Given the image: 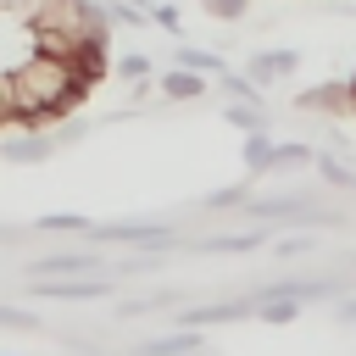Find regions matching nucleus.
Returning a JSON list of instances; mask_svg holds the SVG:
<instances>
[{
    "mask_svg": "<svg viewBox=\"0 0 356 356\" xmlns=\"http://www.w3.org/2000/svg\"><path fill=\"white\" fill-rule=\"evenodd\" d=\"M245 317H256V295H228V300L184 306V312H172V328H217V323H245Z\"/></svg>",
    "mask_w": 356,
    "mask_h": 356,
    "instance_id": "obj_6",
    "label": "nucleus"
},
{
    "mask_svg": "<svg viewBox=\"0 0 356 356\" xmlns=\"http://www.w3.org/2000/svg\"><path fill=\"white\" fill-rule=\"evenodd\" d=\"M300 306H306V300H289V295H267V300H256V317H261V323H273V328H289V323L300 317Z\"/></svg>",
    "mask_w": 356,
    "mask_h": 356,
    "instance_id": "obj_19",
    "label": "nucleus"
},
{
    "mask_svg": "<svg viewBox=\"0 0 356 356\" xmlns=\"http://www.w3.org/2000/svg\"><path fill=\"white\" fill-rule=\"evenodd\" d=\"M44 56V33L28 17H0V72H22L28 61Z\"/></svg>",
    "mask_w": 356,
    "mask_h": 356,
    "instance_id": "obj_3",
    "label": "nucleus"
},
{
    "mask_svg": "<svg viewBox=\"0 0 356 356\" xmlns=\"http://www.w3.org/2000/svg\"><path fill=\"white\" fill-rule=\"evenodd\" d=\"M350 267H356V261H350Z\"/></svg>",
    "mask_w": 356,
    "mask_h": 356,
    "instance_id": "obj_31",
    "label": "nucleus"
},
{
    "mask_svg": "<svg viewBox=\"0 0 356 356\" xmlns=\"http://www.w3.org/2000/svg\"><path fill=\"white\" fill-rule=\"evenodd\" d=\"M261 245H267V222L250 228V234H206V239H195V250H206V256H245V250H261Z\"/></svg>",
    "mask_w": 356,
    "mask_h": 356,
    "instance_id": "obj_11",
    "label": "nucleus"
},
{
    "mask_svg": "<svg viewBox=\"0 0 356 356\" xmlns=\"http://www.w3.org/2000/svg\"><path fill=\"white\" fill-rule=\"evenodd\" d=\"M0 323H6V328H17V334H39V328H44L28 306H0Z\"/></svg>",
    "mask_w": 356,
    "mask_h": 356,
    "instance_id": "obj_24",
    "label": "nucleus"
},
{
    "mask_svg": "<svg viewBox=\"0 0 356 356\" xmlns=\"http://www.w3.org/2000/svg\"><path fill=\"white\" fill-rule=\"evenodd\" d=\"M211 89H222V100H261V95H267L250 72H234V67H222V72L211 78Z\"/></svg>",
    "mask_w": 356,
    "mask_h": 356,
    "instance_id": "obj_15",
    "label": "nucleus"
},
{
    "mask_svg": "<svg viewBox=\"0 0 356 356\" xmlns=\"http://www.w3.org/2000/svg\"><path fill=\"white\" fill-rule=\"evenodd\" d=\"M295 106L300 111H350L356 100H350V83H317V89H300Z\"/></svg>",
    "mask_w": 356,
    "mask_h": 356,
    "instance_id": "obj_12",
    "label": "nucleus"
},
{
    "mask_svg": "<svg viewBox=\"0 0 356 356\" xmlns=\"http://www.w3.org/2000/svg\"><path fill=\"white\" fill-rule=\"evenodd\" d=\"M200 11L217 17V22H245L250 17V0H200Z\"/></svg>",
    "mask_w": 356,
    "mask_h": 356,
    "instance_id": "obj_23",
    "label": "nucleus"
},
{
    "mask_svg": "<svg viewBox=\"0 0 356 356\" xmlns=\"http://www.w3.org/2000/svg\"><path fill=\"white\" fill-rule=\"evenodd\" d=\"M89 95V78L72 56H39L22 72H0L6 128H50Z\"/></svg>",
    "mask_w": 356,
    "mask_h": 356,
    "instance_id": "obj_1",
    "label": "nucleus"
},
{
    "mask_svg": "<svg viewBox=\"0 0 356 356\" xmlns=\"http://www.w3.org/2000/svg\"><path fill=\"white\" fill-rule=\"evenodd\" d=\"M111 273V261L100 256V245H78V250H39L33 261H22V284L33 278H95ZM117 278V273H111Z\"/></svg>",
    "mask_w": 356,
    "mask_h": 356,
    "instance_id": "obj_2",
    "label": "nucleus"
},
{
    "mask_svg": "<svg viewBox=\"0 0 356 356\" xmlns=\"http://www.w3.org/2000/svg\"><path fill=\"white\" fill-rule=\"evenodd\" d=\"M312 250H317V239H312V234H306V228H300V234H289V239H278V245H273V256H284V261H289V256H312Z\"/></svg>",
    "mask_w": 356,
    "mask_h": 356,
    "instance_id": "obj_25",
    "label": "nucleus"
},
{
    "mask_svg": "<svg viewBox=\"0 0 356 356\" xmlns=\"http://www.w3.org/2000/svg\"><path fill=\"white\" fill-rule=\"evenodd\" d=\"M206 350V328H167L156 339H139L128 356H200Z\"/></svg>",
    "mask_w": 356,
    "mask_h": 356,
    "instance_id": "obj_9",
    "label": "nucleus"
},
{
    "mask_svg": "<svg viewBox=\"0 0 356 356\" xmlns=\"http://www.w3.org/2000/svg\"><path fill=\"white\" fill-rule=\"evenodd\" d=\"M44 6H50V0H0V17H28V22H39Z\"/></svg>",
    "mask_w": 356,
    "mask_h": 356,
    "instance_id": "obj_26",
    "label": "nucleus"
},
{
    "mask_svg": "<svg viewBox=\"0 0 356 356\" xmlns=\"http://www.w3.org/2000/svg\"><path fill=\"white\" fill-rule=\"evenodd\" d=\"M156 89H161L167 100H200V95L211 89V78H206V72H195V67H178V61H172V67L156 78Z\"/></svg>",
    "mask_w": 356,
    "mask_h": 356,
    "instance_id": "obj_10",
    "label": "nucleus"
},
{
    "mask_svg": "<svg viewBox=\"0 0 356 356\" xmlns=\"http://www.w3.org/2000/svg\"><path fill=\"white\" fill-rule=\"evenodd\" d=\"M39 300H61V306H89V300H106L111 295V273H95V278H33L28 284Z\"/></svg>",
    "mask_w": 356,
    "mask_h": 356,
    "instance_id": "obj_5",
    "label": "nucleus"
},
{
    "mask_svg": "<svg viewBox=\"0 0 356 356\" xmlns=\"http://www.w3.org/2000/svg\"><path fill=\"white\" fill-rule=\"evenodd\" d=\"M222 122L239 134H256L267 128V100H222Z\"/></svg>",
    "mask_w": 356,
    "mask_h": 356,
    "instance_id": "obj_13",
    "label": "nucleus"
},
{
    "mask_svg": "<svg viewBox=\"0 0 356 356\" xmlns=\"http://www.w3.org/2000/svg\"><path fill=\"white\" fill-rule=\"evenodd\" d=\"M117 78H122V83H150V56H145V50L117 56Z\"/></svg>",
    "mask_w": 356,
    "mask_h": 356,
    "instance_id": "obj_22",
    "label": "nucleus"
},
{
    "mask_svg": "<svg viewBox=\"0 0 356 356\" xmlns=\"http://www.w3.org/2000/svg\"><path fill=\"white\" fill-rule=\"evenodd\" d=\"M200 206H206V211H245V206H250V184H228V189H211Z\"/></svg>",
    "mask_w": 356,
    "mask_h": 356,
    "instance_id": "obj_21",
    "label": "nucleus"
},
{
    "mask_svg": "<svg viewBox=\"0 0 356 356\" xmlns=\"http://www.w3.org/2000/svg\"><path fill=\"white\" fill-rule=\"evenodd\" d=\"M306 167H317V150L312 145H278L273 172H306Z\"/></svg>",
    "mask_w": 356,
    "mask_h": 356,
    "instance_id": "obj_20",
    "label": "nucleus"
},
{
    "mask_svg": "<svg viewBox=\"0 0 356 356\" xmlns=\"http://www.w3.org/2000/svg\"><path fill=\"white\" fill-rule=\"evenodd\" d=\"M33 234H39V228H6V234H0V239H6V245H11V250H22V245H28V239H33Z\"/></svg>",
    "mask_w": 356,
    "mask_h": 356,
    "instance_id": "obj_29",
    "label": "nucleus"
},
{
    "mask_svg": "<svg viewBox=\"0 0 356 356\" xmlns=\"http://www.w3.org/2000/svg\"><path fill=\"white\" fill-rule=\"evenodd\" d=\"M317 172L328 189H356V161H345L339 150H317Z\"/></svg>",
    "mask_w": 356,
    "mask_h": 356,
    "instance_id": "obj_16",
    "label": "nucleus"
},
{
    "mask_svg": "<svg viewBox=\"0 0 356 356\" xmlns=\"http://www.w3.org/2000/svg\"><path fill=\"white\" fill-rule=\"evenodd\" d=\"M33 228H39V239H44V234H72V239L83 245V234H89V217H78V211H44Z\"/></svg>",
    "mask_w": 356,
    "mask_h": 356,
    "instance_id": "obj_18",
    "label": "nucleus"
},
{
    "mask_svg": "<svg viewBox=\"0 0 356 356\" xmlns=\"http://www.w3.org/2000/svg\"><path fill=\"white\" fill-rule=\"evenodd\" d=\"M273 156H278V139H273L267 128H256V134H245V172H250V178H261V172H273Z\"/></svg>",
    "mask_w": 356,
    "mask_h": 356,
    "instance_id": "obj_14",
    "label": "nucleus"
},
{
    "mask_svg": "<svg viewBox=\"0 0 356 356\" xmlns=\"http://www.w3.org/2000/svg\"><path fill=\"white\" fill-rule=\"evenodd\" d=\"M245 72L261 83V89H273V83H284V78H295L300 72V50H284V44H267V50H250V61H245Z\"/></svg>",
    "mask_w": 356,
    "mask_h": 356,
    "instance_id": "obj_8",
    "label": "nucleus"
},
{
    "mask_svg": "<svg viewBox=\"0 0 356 356\" xmlns=\"http://www.w3.org/2000/svg\"><path fill=\"white\" fill-rule=\"evenodd\" d=\"M150 17H156V28H167V33H184V17H178V6H156Z\"/></svg>",
    "mask_w": 356,
    "mask_h": 356,
    "instance_id": "obj_27",
    "label": "nucleus"
},
{
    "mask_svg": "<svg viewBox=\"0 0 356 356\" xmlns=\"http://www.w3.org/2000/svg\"><path fill=\"white\" fill-rule=\"evenodd\" d=\"M172 61L178 67H195V72H206V78H217L228 61H222V50H200V44H172Z\"/></svg>",
    "mask_w": 356,
    "mask_h": 356,
    "instance_id": "obj_17",
    "label": "nucleus"
},
{
    "mask_svg": "<svg viewBox=\"0 0 356 356\" xmlns=\"http://www.w3.org/2000/svg\"><path fill=\"white\" fill-rule=\"evenodd\" d=\"M334 323L339 328H356V295H339L334 300Z\"/></svg>",
    "mask_w": 356,
    "mask_h": 356,
    "instance_id": "obj_28",
    "label": "nucleus"
},
{
    "mask_svg": "<svg viewBox=\"0 0 356 356\" xmlns=\"http://www.w3.org/2000/svg\"><path fill=\"white\" fill-rule=\"evenodd\" d=\"M323 11H334V17H356V0H328Z\"/></svg>",
    "mask_w": 356,
    "mask_h": 356,
    "instance_id": "obj_30",
    "label": "nucleus"
},
{
    "mask_svg": "<svg viewBox=\"0 0 356 356\" xmlns=\"http://www.w3.org/2000/svg\"><path fill=\"white\" fill-rule=\"evenodd\" d=\"M56 150H61V139H50L44 128H11L0 139V161H11V167H44Z\"/></svg>",
    "mask_w": 356,
    "mask_h": 356,
    "instance_id": "obj_7",
    "label": "nucleus"
},
{
    "mask_svg": "<svg viewBox=\"0 0 356 356\" xmlns=\"http://www.w3.org/2000/svg\"><path fill=\"white\" fill-rule=\"evenodd\" d=\"M256 300H267V295H289V300H339L345 295V278L339 273H295V278H273V284H256L250 289Z\"/></svg>",
    "mask_w": 356,
    "mask_h": 356,
    "instance_id": "obj_4",
    "label": "nucleus"
}]
</instances>
